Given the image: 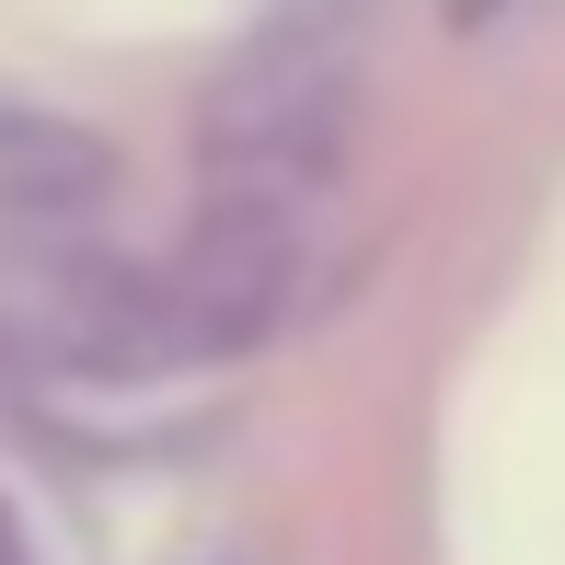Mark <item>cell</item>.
<instances>
[{
    "label": "cell",
    "instance_id": "cell-1",
    "mask_svg": "<svg viewBox=\"0 0 565 565\" xmlns=\"http://www.w3.org/2000/svg\"><path fill=\"white\" fill-rule=\"evenodd\" d=\"M116 196V150L70 116H35V105H0V220L23 231H58V220H93Z\"/></svg>",
    "mask_w": 565,
    "mask_h": 565
},
{
    "label": "cell",
    "instance_id": "cell-2",
    "mask_svg": "<svg viewBox=\"0 0 565 565\" xmlns=\"http://www.w3.org/2000/svg\"><path fill=\"white\" fill-rule=\"evenodd\" d=\"M0 565H46V554H35V531H23L12 508H0Z\"/></svg>",
    "mask_w": 565,
    "mask_h": 565
}]
</instances>
